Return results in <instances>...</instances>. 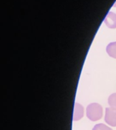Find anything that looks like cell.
<instances>
[{"mask_svg": "<svg viewBox=\"0 0 116 130\" xmlns=\"http://www.w3.org/2000/svg\"><path fill=\"white\" fill-rule=\"evenodd\" d=\"M86 116L90 121H96L103 116V108L98 103L90 104L86 108Z\"/></svg>", "mask_w": 116, "mask_h": 130, "instance_id": "1", "label": "cell"}, {"mask_svg": "<svg viewBox=\"0 0 116 130\" xmlns=\"http://www.w3.org/2000/svg\"><path fill=\"white\" fill-rule=\"evenodd\" d=\"M105 121L108 125L112 127H116V110L112 108H107Z\"/></svg>", "mask_w": 116, "mask_h": 130, "instance_id": "2", "label": "cell"}, {"mask_svg": "<svg viewBox=\"0 0 116 130\" xmlns=\"http://www.w3.org/2000/svg\"><path fill=\"white\" fill-rule=\"evenodd\" d=\"M104 22L110 28H116V14L112 12H109L106 16Z\"/></svg>", "mask_w": 116, "mask_h": 130, "instance_id": "3", "label": "cell"}, {"mask_svg": "<svg viewBox=\"0 0 116 130\" xmlns=\"http://www.w3.org/2000/svg\"><path fill=\"white\" fill-rule=\"evenodd\" d=\"M83 108L79 104L75 103L73 111V121H78L83 117Z\"/></svg>", "mask_w": 116, "mask_h": 130, "instance_id": "4", "label": "cell"}, {"mask_svg": "<svg viewBox=\"0 0 116 130\" xmlns=\"http://www.w3.org/2000/svg\"><path fill=\"white\" fill-rule=\"evenodd\" d=\"M106 50L109 56L116 59V41L109 43Z\"/></svg>", "mask_w": 116, "mask_h": 130, "instance_id": "5", "label": "cell"}, {"mask_svg": "<svg viewBox=\"0 0 116 130\" xmlns=\"http://www.w3.org/2000/svg\"><path fill=\"white\" fill-rule=\"evenodd\" d=\"M108 104L110 107L116 110V93H112L108 98Z\"/></svg>", "mask_w": 116, "mask_h": 130, "instance_id": "6", "label": "cell"}, {"mask_svg": "<svg viewBox=\"0 0 116 130\" xmlns=\"http://www.w3.org/2000/svg\"><path fill=\"white\" fill-rule=\"evenodd\" d=\"M92 130H112V129L103 123H98L94 125Z\"/></svg>", "mask_w": 116, "mask_h": 130, "instance_id": "7", "label": "cell"}]
</instances>
